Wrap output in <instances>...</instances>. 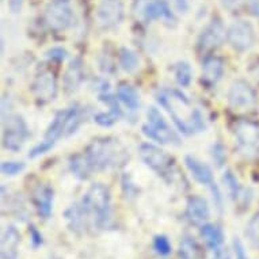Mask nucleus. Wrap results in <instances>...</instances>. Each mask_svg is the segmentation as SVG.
<instances>
[{
	"instance_id": "7",
	"label": "nucleus",
	"mask_w": 259,
	"mask_h": 259,
	"mask_svg": "<svg viewBox=\"0 0 259 259\" xmlns=\"http://www.w3.org/2000/svg\"><path fill=\"white\" fill-rule=\"evenodd\" d=\"M44 22L53 31H64L75 23L71 0H52L44 11Z\"/></svg>"
},
{
	"instance_id": "30",
	"label": "nucleus",
	"mask_w": 259,
	"mask_h": 259,
	"mask_svg": "<svg viewBox=\"0 0 259 259\" xmlns=\"http://www.w3.org/2000/svg\"><path fill=\"white\" fill-rule=\"evenodd\" d=\"M153 250L156 251V254H159L160 256L170 255L171 251H172L170 239L167 238L166 235H156L153 238Z\"/></svg>"
},
{
	"instance_id": "16",
	"label": "nucleus",
	"mask_w": 259,
	"mask_h": 259,
	"mask_svg": "<svg viewBox=\"0 0 259 259\" xmlns=\"http://www.w3.org/2000/svg\"><path fill=\"white\" fill-rule=\"evenodd\" d=\"M64 217L67 220L68 228L75 234H84L90 228V224L93 223L91 213L81 200L76 204L71 205L64 213Z\"/></svg>"
},
{
	"instance_id": "13",
	"label": "nucleus",
	"mask_w": 259,
	"mask_h": 259,
	"mask_svg": "<svg viewBox=\"0 0 259 259\" xmlns=\"http://www.w3.org/2000/svg\"><path fill=\"white\" fill-rule=\"evenodd\" d=\"M125 7L122 0H101L97 7V21L105 30L114 29L122 22Z\"/></svg>"
},
{
	"instance_id": "41",
	"label": "nucleus",
	"mask_w": 259,
	"mask_h": 259,
	"mask_svg": "<svg viewBox=\"0 0 259 259\" xmlns=\"http://www.w3.org/2000/svg\"><path fill=\"white\" fill-rule=\"evenodd\" d=\"M9 7L13 13H19L22 10V0H10Z\"/></svg>"
},
{
	"instance_id": "9",
	"label": "nucleus",
	"mask_w": 259,
	"mask_h": 259,
	"mask_svg": "<svg viewBox=\"0 0 259 259\" xmlns=\"http://www.w3.org/2000/svg\"><path fill=\"white\" fill-rule=\"evenodd\" d=\"M133 14L139 21L145 23L157 19L175 22L174 11L167 0H136L133 5Z\"/></svg>"
},
{
	"instance_id": "25",
	"label": "nucleus",
	"mask_w": 259,
	"mask_h": 259,
	"mask_svg": "<svg viewBox=\"0 0 259 259\" xmlns=\"http://www.w3.org/2000/svg\"><path fill=\"white\" fill-rule=\"evenodd\" d=\"M117 98L129 109V110H137L140 107V94L133 85L127 83H121L117 89Z\"/></svg>"
},
{
	"instance_id": "40",
	"label": "nucleus",
	"mask_w": 259,
	"mask_h": 259,
	"mask_svg": "<svg viewBox=\"0 0 259 259\" xmlns=\"http://www.w3.org/2000/svg\"><path fill=\"white\" fill-rule=\"evenodd\" d=\"M171 2L174 3L177 10L181 11V13H186L187 9H189V5H187L186 0H171Z\"/></svg>"
},
{
	"instance_id": "17",
	"label": "nucleus",
	"mask_w": 259,
	"mask_h": 259,
	"mask_svg": "<svg viewBox=\"0 0 259 259\" xmlns=\"http://www.w3.org/2000/svg\"><path fill=\"white\" fill-rule=\"evenodd\" d=\"M228 102L236 109H247L252 107L256 103V94L246 80H235L228 91Z\"/></svg>"
},
{
	"instance_id": "32",
	"label": "nucleus",
	"mask_w": 259,
	"mask_h": 259,
	"mask_svg": "<svg viewBox=\"0 0 259 259\" xmlns=\"http://www.w3.org/2000/svg\"><path fill=\"white\" fill-rule=\"evenodd\" d=\"M25 167L26 164L23 161H2L0 170H2V174L6 177H15L21 174L22 171L25 170Z\"/></svg>"
},
{
	"instance_id": "39",
	"label": "nucleus",
	"mask_w": 259,
	"mask_h": 259,
	"mask_svg": "<svg viewBox=\"0 0 259 259\" xmlns=\"http://www.w3.org/2000/svg\"><path fill=\"white\" fill-rule=\"evenodd\" d=\"M91 85H97V91H101V94H105L109 91V83L105 79H97L93 81Z\"/></svg>"
},
{
	"instance_id": "1",
	"label": "nucleus",
	"mask_w": 259,
	"mask_h": 259,
	"mask_svg": "<svg viewBox=\"0 0 259 259\" xmlns=\"http://www.w3.org/2000/svg\"><path fill=\"white\" fill-rule=\"evenodd\" d=\"M156 99L160 106L167 110L171 118L183 135H194L205 129L204 115L198 109L193 106L190 99L185 94L175 89H163L156 94Z\"/></svg>"
},
{
	"instance_id": "31",
	"label": "nucleus",
	"mask_w": 259,
	"mask_h": 259,
	"mask_svg": "<svg viewBox=\"0 0 259 259\" xmlns=\"http://www.w3.org/2000/svg\"><path fill=\"white\" fill-rule=\"evenodd\" d=\"M246 236L254 246H259V212L251 217L246 227Z\"/></svg>"
},
{
	"instance_id": "8",
	"label": "nucleus",
	"mask_w": 259,
	"mask_h": 259,
	"mask_svg": "<svg viewBox=\"0 0 259 259\" xmlns=\"http://www.w3.org/2000/svg\"><path fill=\"white\" fill-rule=\"evenodd\" d=\"M139 155L145 166H148L157 175L163 178H170L174 168V159L167 155L163 149L151 143H143L139 147Z\"/></svg>"
},
{
	"instance_id": "36",
	"label": "nucleus",
	"mask_w": 259,
	"mask_h": 259,
	"mask_svg": "<svg viewBox=\"0 0 259 259\" xmlns=\"http://www.w3.org/2000/svg\"><path fill=\"white\" fill-rule=\"evenodd\" d=\"M29 235H30V242H31V246L34 247V248H38V247L42 246L44 236L35 225H29Z\"/></svg>"
},
{
	"instance_id": "38",
	"label": "nucleus",
	"mask_w": 259,
	"mask_h": 259,
	"mask_svg": "<svg viewBox=\"0 0 259 259\" xmlns=\"http://www.w3.org/2000/svg\"><path fill=\"white\" fill-rule=\"evenodd\" d=\"M210 259H231L230 251L227 250V248H216V250H213V255Z\"/></svg>"
},
{
	"instance_id": "24",
	"label": "nucleus",
	"mask_w": 259,
	"mask_h": 259,
	"mask_svg": "<svg viewBox=\"0 0 259 259\" xmlns=\"http://www.w3.org/2000/svg\"><path fill=\"white\" fill-rule=\"evenodd\" d=\"M69 170L77 179L85 181L90 178L94 168L85 153H76L69 157Z\"/></svg>"
},
{
	"instance_id": "5",
	"label": "nucleus",
	"mask_w": 259,
	"mask_h": 259,
	"mask_svg": "<svg viewBox=\"0 0 259 259\" xmlns=\"http://www.w3.org/2000/svg\"><path fill=\"white\" fill-rule=\"evenodd\" d=\"M77 103L72 105V106L67 107V109H63L56 113L55 118L52 121V123L49 125V127L47 129V133L44 136V140L37 144L35 147L30 149L29 157L34 159V157H38L44 153L49 152L53 147L56 145V143L61 139V137L67 136V131H68L69 122L72 119L73 114H75V110H76Z\"/></svg>"
},
{
	"instance_id": "2",
	"label": "nucleus",
	"mask_w": 259,
	"mask_h": 259,
	"mask_svg": "<svg viewBox=\"0 0 259 259\" xmlns=\"http://www.w3.org/2000/svg\"><path fill=\"white\" fill-rule=\"evenodd\" d=\"M84 153L89 157L94 171H103L121 167L126 163L129 157L125 147L114 137L94 139Z\"/></svg>"
},
{
	"instance_id": "37",
	"label": "nucleus",
	"mask_w": 259,
	"mask_h": 259,
	"mask_svg": "<svg viewBox=\"0 0 259 259\" xmlns=\"http://www.w3.org/2000/svg\"><path fill=\"white\" fill-rule=\"evenodd\" d=\"M234 250L235 254H236V259H248L246 250H244V246H243L239 239H235L234 240Z\"/></svg>"
},
{
	"instance_id": "28",
	"label": "nucleus",
	"mask_w": 259,
	"mask_h": 259,
	"mask_svg": "<svg viewBox=\"0 0 259 259\" xmlns=\"http://www.w3.org/2000/svg\"><path fill=\"white\" fill-rule=\"evenodd\" d=\"M175 80L181 87H189L193 79V69H191L190 64L186 61H181L175 65L174 68Z\"/></svg>"
},
{
	"instance_id": "11",
	"label": "nucleus",
	"mask_w": 259,
	"mask_h": 259,
	"mask_svg": "<svg viewBox=\"0 0 259 259\" xmlns=\"http://www.w3.org/2000/svg\"><path fill=\"white\" fill-rule=\"evenodd\" d=\"M224 39H227V30L224 27V23L220 18H213L212 21L209 22V25L205 26L201 34L198 35L197 51L204 56L212 55V52L216 51L217 48L224 42Z\"/></svg>"
},
{
	"instance_id": "20",
	"label": "nucleus",
	"mask_w": 259,
	"mask_h": 259,
	"mask_svg": "<svg viewBox=\"0 0 259 259\" xmlns=\"http://www.w3.org/2000/svg\"><path fill=\"white\" fill-rule=\"evenodd\" d=\"M224 60L214 55L205 56L202 60V83L206 85H214L224 75Z\"/></svg>"
},
{
	"instance_id": "19",
	"label": "nucleus",
	"mask_w": 259,
	"mask_h": 259,
	"mask_svg": "<svg viewBox=\"0 0 259 259\" xmlns=\"http://www.w3.org/2000/svg\"><path fill=\"white\" fill-rule=\"evenodd\" d=\"M185 217L189 223L194 225H202L209 219L208 201L200 196H193L187 200Z\"/></svg>"
},
{
	"instance_id": "23",
	"label": "nucleus",
	"mask_w": 259,
	"mask_h": 259,
	"mask_svg": "<svg viewBox=\"0 0 259 259\" xmlns=\"http://www.w3.org/2000/svg\"><path fill=\"white\" fill-rule=\"evenodd\" d=\"M200 235L209 250L220 248L224 243V232L216 224H202L200 227Z\"/></svg>"
},
{
	"instance_id": "26",
	"label": "nucleus",
	"mask_w": 259,
	"mask_h": 259,
	"mask_svg": "<svg viewBox=\"0 0 259 259\" xmlns=\"http://www.w3.org/2000/svg\"><path fill=\"white\" fill-rule=\"evenodd\" d=\"M179 259H201V248L198 243L189 235H185L178 247Z\"/></svg>"
},
{
	"instance_id": "43",
	"label": "nucleus",
	"mask_w": 259,
	"mask_h": 259,
	"mask_svg": "<svg viewBox=\"0 0 259 259\" xmlns=\"http://www.w3.org/2000/svg\"><path fill=\"white\" fill-rule=\"evenodd\" d=\"M252 14H254L255 17H256L259 19V6H258V7H256V9L254 10V11H252Z\"/></svg>"
},
{
	"instance_id": "12",
	"label": "nucleus",
	"mask_w": 259,
	"mask_h": 259,
	"mask_svg": "<svg viewBox=\"0 0 259 259\" xmlns=\"http://www.w3.org/2000/svg\"><path fill=\"white\" fill-rule=\"evenodd\" d=\"M227 42L236 52L248 51L255 42V30L252 25L243 19L234 22L227 30Z\"/></svg>"
},
{
	"instance_id": "42",
	"label": "nucleus",
	"mask_w": 259,
	"mask_h": 259,
	"mask_svg": "<svg viewBox=\"0 0 259 259\" xmlns=\"http://www.w3.org/2000/svg\"><path fill=\"white\" fill-rule=\"evenodd\" d=\"M221 2V6L227 10H232L235 6L238 5L240 0H220Z\"/></svg>"
},
{
	"instance_id": "6",
	"label": "nucleus",
	"mask_w": 259,
	"mask_h": 259,
	"mask_svg": "<svg viewBox=\"0 0 259 259\" xmlns=\"http://www.w3.org/2000/svg\"><path fill=\"white\" fill-rule=\"evenodd\" d=\"M147 118L148 122L143 125L141 131L149 140L164 145H181L179 135L167 123L164 117L156 107H149L147 111Z\"/></svg>"
},
{
	"instance_id": "4",
	"label": "nucleus",
	"mask_w": 259,
	"mask_h": 259,
	"mask_svg": "<svg viewBox=\"0 0 259 259\" xmlns=\"http://www.w3.org/2000/svg\"><path fill=\"white\" fill-rule=\"evenodd\" d=\"M2 145L11 152L21 151L23 144L30 137V129L22 115L13 110L2 111Z\"/></svg>"
},
{
	"instance_id": "3",
	"label": "nucleus",
	"mask_w": 259,
	"mask_h": 259,
	"mask_svg": "<svg viewBox=\"0 0 259 259\" xmlns=\"http://www.w3.org/2000/svg\"><path fill=\"white\" fill-rule=\"evenodd\" d=\"M89 208L94 225L99 230H106L113 221L110 190L102 183H94L81 198Z\"/></svg>"
},
{
	"instance_id": "34",
	"label": "nucleus",
	"mask_w": 259,
	"mask_h": 259,
	"mask_svg": "<svg viewBox=\"0 0 259 259\" xmlns=\"http://www.w3.org/2000/svg\"><path fill=\"white\" fill-rule=\"evenodd\" d=\"M47 57L49 60H52V61L61 63V61H64V60L68 57V52L61 47H55L47 52Z\"/></svg>"
},
{
	"instance_id": "22",
	"label": "nucleus",
	"mask_w": 259,
	"mask_h": 259,
	"mask_svg": "<svg viewBox=\"0 0 259 259\" xmlns=\"http://www.w3.org/2000/svg\"><path fill=\"white\" fill-rule=\"evenodd\" d=\"M83 80H84V65L81 59L76 57L69 63L68 68L64 73L63 87L65 94L69 95V94L76 93Z\"/></svg>"
},
{
	"instance_id": "33",
	"label": "nucleus",
	"mask_w": 259,
	"mask_h": 259,
	"mask_svg": "<svg viewBox=\"0 0 259 259\" xmlns=\"http://www.w3.org/2000/svg\"><path fill=\"white\" fill-rule=\"evenodd\" d=\"M121 115H118L114 111H107V113H98V114L94 115V121L98 123L99 126L103 127H110L113 126Z\"/></svg>"
},
{
	"instance_id": "18",
	"label": "nucleus",
	"mask_w": 259,
	"mask_h": 259,
	"mask_svg": "<svg viewBox=\"0 0 259 259\" xmlns=\"http://www.w3.org/2000/svg\"><path fill=\"white\" fill-rule=\"evenodd\" d=\"M53 200L55 190L47 183H38L31 191V202L34 205L38 216L47 220L53 213Z\"/></svg>"
},
{
	"instance_id": "35",
	"label": "nucleus",
	"mask_w": 259,
	"mask_h": 259,
	"mask_svg": "<svg viewBox=\"0 0 259 259\" xmlns=\"http://www.w3.org/2000/svg\"><path fill=\"white\" fill-rule=\"evenodd\" d=\"M212 157H213V160L216 161V164L219 167H221L223 164H224L227 156H225V148L223 147V144L217 143V144L213 145V147H212Z\"/></svg>"
},
{
	"instance_id": "14",
	"label": "nucleus",
	"mask_w": 259,
	"mask_h": 259,
	"mask_svg": "<svg viewBox=\"0 0 259 259\" xmlns=\"http://www.w3.org/2000/svg\"><path fill=\"white\" fill-rule=\"evenodd\" d=\"M234 135L239 149L244 153L254 152L259 144V125L250 119H240L234 125Z\"/></svg>"
},
{
	"instance_id": "15",
	"label": "nucleus",
	"mask_w": 259,
	"mask_h": 259,
	"mask_svg": "<svg viewBox=\"0 0 259 259\" xmlns=\"http://www.w3.org/2000/svg\"><path fill=\"white\" fill-rule=\"evenodd\" d=\"M31 90L39 103H49L55 101L57 97V79L55 73L49 69H44L35 76Z\"/></svg>"
},
{
	"instance_id": "29",
	"label": "nucleus",
	"mask_w": 259,
	"mask_h": 259,
	"mask_svg": "<svg viewBox=\"0 0 259 259\" xmlns=\"http://www.w3.org/2000/svg\"><path fill=\"white\" fill-rule=\"evenodd\" d=\"M223 182H224V185L227 186V189H228V193H230L231 198L234 201H238L243 187L239 185L238 179H236L234 172L230 170L225 171L224 175H223Z\"/></svg>"
},
{
	"instance_id": "27",
	"label": "nucleus",
	"mask_w": 259,
	"mask_h": 259,
	"mask_svg": "<svg viewBox=\"0 0 259 259\" xmlns=\"http://www.w3.org/2000/svg\"><path fill=\"white\" fill-rule=\"evenodd\" d=\"M118 61L121 68L127 73L135 72L139 68V64H140V60H139V56H137L136 52H133L129 48H121L119 49Z\"/></svg>"
},
{
	"instance_id": "21",
	"label": "nucleus",
	"mask_w": 259,
	"mask_h": 259,
	"mask_svg": "<svg viewBox=\"0 0 259 259\" xmlns=\"http://www.w3.org/2000/svg\"><path fill=\"white\" fill-rule=\"evenodd\" d=\"M21 244V234L14 227L9 225L2 235L0 242V259H18Z\"/></svg>"
},
{
	"instance_id": "10",
	"label": "nucleus",
	"mask_w": 259,
	"mask_h": 259,
	"mask_svg": "<svg viewBox=\"0 0 259 259\" xmlns=\"http://www.w3.org/2000/svg\"><path fill=\"white\" fill-rule=\"evenodd\" d=\"M185 164H186L189 172L193 175V178L196 179L200 185L206 186L210 190L213 201H214L217 209L221 210V206H223V196H221L220 189H219V186L214 182L210 167L208 164L202 163V161H200L198 159H196L194 156H190V155L185 157Z\"/></svg>"
}]
</instances>
